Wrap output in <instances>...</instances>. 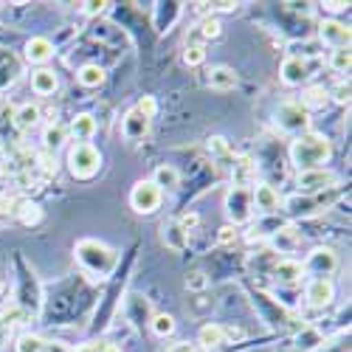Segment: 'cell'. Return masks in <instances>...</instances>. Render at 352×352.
Segmentation results:
<instances>
[{"label":"cell","mask_w":352,"mask_h":352,"mask_svg":"<svg viewBox=\"0 0 352 352\" xmlns=\"http://www.w3.org/2000/svg\"><path fill=\"white\" fill-rule=\"evenodd\" d=\"M71 352H102V344H96V341H91V344H82V346H76V349H71Z\"/></svg>","instance_id":"cell-44"},{"label":"cell","mask_w":352,"mask_h":352,"mask_svg":"<svg viewBox=\"0 0 352 352\" xmlns=\"http://www.w3.org/2000/svg\"><path fill=\"white\" fill-rule=\"evenodd\" d=\"M14 349L17 352H45V341L40 336H34V333H23L17 338V344H14Z\"/></svg>","instance_id":"cell-32"},{"label":"cell","mask_w":352,"mask_h":352,"mask_svg":"<svg viewBox=\"0 0 352 352\" xmlns=\"http://www.w3.org/2000/svg\"><path fill=\"white\" fill-rule=\"evenodd\" d=\"M333 96H336V102H349V82H341Z\"/></svg>","instance_id":"cell-42"},{"label":"cell","mask_w":352,"mask_h":352,"mask_svg":"<svg viewBox=\"0 0 352 352\" xmlns=\"http://www.w3.org/2000/svg\"><path fill=\"white\" fill-rule=\"evenodd\" d=\"M209 85L214 87V91H231L234 85H237V74H234L231 68H212L209 71Z\"/></svg>","instance_id":"cell-25"},{"label":"cell","mask_w":352,"mask_h":352,"mask_svg":"<svg viewBox=\"0 0 352 352\" xmlns=\"http://www.w3.org/2000/svg\"><path fill=\"white\" fill-rule=\"evenodd\" d=\"M23 223H37L40 220V212H37V206H32V203H23Z\"/></svg>","instance_id":"cell-40"},{"label":"cell","mask_w":352,"mask_h":352,"mask_svg":"<svg viewBox=\"0 0 352 352\" xmlns=\"http://www.w3.org/2000/svg\"><path fill=\"white\" fill-rule=\"evenodd\" d=\"M127 318L133 321L135 327L150 324V321H153V316H150V302H146L144 296H138V293L127 296Z\"/></svg>","instance_id":"cell-21"},{"label":"cell","mask_w":352,"mask_h":352,"mask_svg":"<svg viewBox=\"0 0 352 352\" xmlns=\"http://www.w3.org/2000/svg\"><path fill=\"white\" fill-rule=\"evenodd\" d=\"M102 352H122V346H116V344H102Z\"/></svg>","instance_id":"cell-47"},{"label":"cell","mask_w":352,"mask_h":352,"mask_svg":"<svg viewBox=\"0 0 352 352\" xmlns=\"http://www.w3.org/2000/svg\"><path fill=\"white\" fill-rule=\"evenodd\" d=\"M305 296H307V302L313 307H327L336 299V287H333L330 279H313L307 285V290H305Z\"/></svg>","instance_id":"cell-15"},{"label":"cell","mask_w":352,"mask_h":352,"mask_svg":"<svg viewBox=\"0 0 352 352\" xmlns=\"http://www.w3.org/2000/svg\"><path fill=\"white\" fill-rule=\"evenodd\" d=\"M254 305L262 307V313H265V318L271 321L274 327H287V321H293V316L282 305L271 302V296H265V293H254Z\"/></svg>","instance_id":"cell-13"},{"label":"cell","mask_w":352,"mask_h":352,"mask_svg":"<svg viewBox=\"0 0 352 352\" xmlns=\"http://www.w3.org/2000/svg\"><path fill=\"white\" fill-rule=\"evenodd\" d=\"M186 285L200 290V287H206V279H203V274H192V279H186Z\"/></svg>","instance_id":"cell-43"},{"label":"cell","mask_w":352,"mask_h":352,"mask_svg":"<svg viewBox=\"0 0 352 352\" xmlns=\"http://www.w3.org/2000/svg\"><path fill=\"white\" fill-rule=\"evenodd\" d=\"M195 37H200V40H214V37H220V20H217V17L200 20L197 28H195Z\"/></svg>","instance_id":"cell-33"},{"label":"cell","mask_w":352,"mask_h":352,"mask_svg":"<svg viewBox=\"0 0 352 352\" xmlns=\"http://www.w3.org/2000/svg\"><path fill=\"white\" fill-rule=\"evenodd\" d=\"M336 181H338L336 172H330V169H307V172H299V189H305V192L333 189Z\"/></svg>","instance_id":"cell-11"},{"label":"cell","mask_w":352,"mask_h":352,"mask_svg":"<svg viewBox=\"0 0 352 352\" xmlns=\"http://www.w3.org/2000/svg\"><path fill=\"white\" fill-rule=\"evenodd\" d=\"M96 299V287L87 285L85 276H68L56 282L48 293H43V318L45 324H71L74 318L85 316Z\"/></svg>","instance_id":"cell-1"},{"label":"cell","mask_w":352,"mask_h":352,"mask_svg":"<svg viewBox=\"0 0 352 352\" xmlns=\"http://www.w3.org/2000/svg\"><path fill=\"white\" fill-rule=\"evenodd\" d=\"M68 166H71V175L79 181H87L94 178L102 166V155L94 150L91 144H74L71 153H68Z\"/></svg>","instance_id":"cell-5"},{"label":"cell","mask_w":352,"mask_h":352,"mask_svg":"<svg viewBox=\"0 0 352 352\" xmlns=\"http://www.w3.org/2000/svg\"><path fill=\"white\" fill-rule=\"evenodd\" d=\"M166 352H195V346H192V344H175V346H169Z\"/></svg>","instance_id":"cell-45"},{"label":"cell","mask_w":352,"mask_h":352,"mask_svg":"<svg viewBox=\"0 0 352 352\" xmlns=\"http://www.w3.org/2000/svg\"><path fill=\"white\" fill-rule=\"evenodd\" d=\"M150 327H153V333L158 336V338H166V336H172L175 333V318L172 316H153V321H150Z\"/></svg>","instance_id":"cell-36"},{"label":"cell","mask_w":352,"mask_h":352,"mask_svg":"<svg viewBox=\"0 0 352 352\" xmlns=\"http://www.w3.org/2000/svg\"><path fill=\"white\" fill-rule=\"evenodd\" d=\"M251 203H254V209L265 212V214L279 212V195H276V189H274L271 184H259V186H254V192H251Z\"/></svg>","instance_id":"cell-16"},{"label":"cell","mask_w":352,"mask_h":352,"mask_svg":"<svg viewBox=\"0 0 352 352\" xmlns=\"http://www.w3.org/2000/svg\"><path fill=\"white\" fill-rule=\"evenodd\" d=\"M76 79L82 87H99L104 82V68L102 65H82L76 71Z\"/></svg>","instance_id":"cell-28"},{"label":"cell","mask_w":352,"mask_h":352,"mask_svg":"<svg viewBox=\"0 0 352 352\" xmlns=\"http://www.w3.org/2000/svg\"><path fill=\"white\" fill-rule=\"evenodd\" d=\"M17 271H20V290H17V307L23 313H40L43 307V287L34 276V271L17 256Z\"/></svg>","instance_id":"cell-4"},{"label":"cell","mask_w":352,"mask_h":352,"mask_svg":"<svg viewBox=\"0 0 352 352\" xmlns=\"http://www.w3.org/2000/svg\"><path fill=\"white\" fill-rule=\"evenodd\" d=\"M184 12V3H158L155 6V14H153V23H155V32H169V28L175 25V20L181 17Z\"/></svg>","instance_id":"cell-18"},{"label":"cell","mask_w":352,"mask_h":352,"mask_svg":"<svg viewBox=\"0 0 352 352\" xmlns=\"http://www.w3.org/2000/svg\"><path fill=\"white\" fill-rule=\"evenodd\" d=\"M146 133H150V119H146L144 113H138L135 107L122 119V135L127 141H141Z\"/></svg>","instance_id":"cell-14"},{"label":"cell","mask_w":352,"mask_h":352,"mask_svg":"<svg viewBox=\"0 0 352 352\" xmlns=\"http://www.w3.org/2000/svg\"><path fill=\"white\" fill-rule=\"evenodd\" d=\"M94 37L96 40H102V43H119V40H124V32H122V28H116V25H110V23H96L94 25Z\"/></svg>","instance_id":"cell-34"},{"label":"cell","mask_w":352,"mask_h":352,"mask_svg":"<svg viewBox=\"0 0 352 352\" xmlns=\"http://www.w3.org/2000/svg\"><path fill=\"white\" fill-rule=\"evenodd\" d=\"M271 274L279 285H296L305 271H302V262H296V259H279Z\"/></svg>","instance_id":"cell-20"},{"label":"cell","mask_w":352,"mask_h":352,"mask_svg":"<svg viewBox=\"0 0 352 352\" xmlns=\"http://www.w3.org/2000/svg\"><path fill=\"white\" fill-rule=\"evenodd\" d=\"M54 56V43L45 40V37H32L25 43V60L34 63V65H43Z\"/></svg>","instance_id":"cell-19"},{"label":"cell","mask_w":352,"mask_h":352,"mask_svg":"<svg viewBox=\"0 0 352 352\" xmlns=\"http://www.w3.org/2000/svg\"><path fill=\"white\" fill-rule=\"evenodd\" d=\"M231 178H234V189H248L256 178V164L251 158H237L231 164Z\"/></svg>","instance_id":"cell-17"},{"label":"cell","mask_w":352,"mask_h":352,"mask_svg":"<svg viewBox=\"0 0 352 352\" xmlns=\"http://www.w3.org/2000/svg\"><path fill=\"white\" fill-rule=\"evenodd\" d=\"M6 338H9V330H6L3 324H0V346H3V344H6Z\"/></svg>","instance_id":"cell-48"},{"label":"cell","mask_w":352,"mask_h":352,"mask_svg":"<svg viewBox=\"0 0 352 352\" xmlns=\"http://www.w3.org/2000/svg\"><path fill=\"white\" fill-rule=\"evenodd\" d=\"M330 102V91H324V87H310V91H305L302 96V107L310 113V110H318V107H324Z\"/></svg>","instance_id":"cell-29"},{"label":"cell","mask_w":352,"mask_h":352,"mask_svg":"<svg viewBox=\"0 0 352 352\" xmlns=\"http://www.w3.org/2000/svg\"><path fill=\"white\" fill-rule=\"evenodd\" d=\"M330 153L333 146L324 135L318 133H307V135H299L290 146V158L293 164L299 166V172H307V169H324V164L330 161Z\"/></svg>","instance_id":"cell-3"},{"label":"cell","mask_w":352,"mask_h":352,"mask_svg":"<svg viewBox=\"0 0 352 352\" xmlns=\"http://www.w3.org/2000/svg\"><path fill=\"white\" fill-rule=\"evenodd\" d=\"M274 243H276V248H279V254H290L293 248L299 245V231L296 228H276V234H274Z\"/></svg>","instance_id":"cell-27"},{"label":"cell","mask_w":352,"mask_h":352,"mask_svg":"<svg viewBox=\"0 0 352 352\" xmlns=\"http://www.w3.org/2000/svg\"><path fill=\"white\" fill-rule=\"evenodd\" d=\"M135 110H138V113H144L146 119H153V116H155V102H153L150 96H144V99L135 104Z\"/></svg>","instance_id":"cell-39"},{"label":"cell","mask_w":352,"mask_h":352,"mask_svg":"<svg viewBox=\"0 0 352 352\" xmlns=\"http://www.w3.org/2000/svg\"><path fill=\"white\" fill-rule=\"evenodd\" d=\"M318 40L330 48H349V28L338 20H324L318 25Z\"/></svg>","instance_id":"cell-12"},{"label":"cell","mask_w":352,"mask_h":352,"mask_svg":"<svg viewBox=\"0 0 352 352\" xmlns=\"http://www.w3.org/2000/svg\"><path fill=\"white\" fill-rule=\"evenodd\" d=\"M14 124H17V130H23V133L34 130V127L40 124V107H34V104L17 107V110H14Z\"/></svg>","instance_id":"cell-23"},{"label":"cell","mask_w":352,"mask_h":352,"mask_svg":"<svg viewBox=\"0 0 352 352\" xmlns=\"http://www.w3.org/2000/svg\"><path fill=\"white\" fill-rule=\"evenodd\" d=\"M153 184H155L161 192H164V189H178V186H181V175H178V169H175V166H158Z\"/></svg>","instance_id":"cell-26"},{"label":"cell","mask_w":352,"mask_h":352,"mask_svg":"<svg viewBox=\"0 0 352 352\" xmlns=\"http://www.w3.org/2000/svg\"><path fill=\"white\" fill-rule=\"evenodd\" d=\"M276 127L290 135H302L310 127V113L299 102H285L276 107Z\"/></svg>","instance_id":"cell-6"},{"label":"cell","mask_w":352,"mask_h":352,"mask_svg":"<svg viewBox=\"0 0 352 352\" xmlns=\"http://www.w3.org/2000/svg\"><path fill=\"white\" fill-rule=\"evenodd\" d=\"M226 212L234 226H243L254 217V203H251V189H231L226 197Z\"/></svg>","instance_id":"cell-8"},{"label":"cell","mask_w":352,"mask_h":352,"mask_svg":"<svg viewBox=\"0 0 352 352\" xmlns=\"http://www.w3.org/2000/svg\"><path fill=\"white\" fill-rule=\"evenodd\" d=\"M56 76H54V71H48V68H40V71H34L32 74V87H34V94H40V96H51L54 91H56Z\"/></svg>","instance_id":"cell-24"},{"label":"cell","mask_w":352,"mask_h":352,"mask_svg":"<svg viewBox=\"0 0 352 352\" xmlns=\"http://www.w3.org/2000/svg\"><path fill=\"white\" fill-rule=\"evenodd\" d=\"M336 265H338V259H336V254H333L330 248H316V251L307 256V262L302 265V271H305V274H313L316 279H327V276L336 271Z\"/></svg>","instance_id":"cell-10"},{"label":"cell","mask_w":352,"mask_h":352,"mask_svg":"<svg viewBox=\"0 0 352 352\" xmlns=\"http://www.w3.org/2000/svg\"><path fill=\"white\" fill-rule=\"evenodd\" d=\"M161 200H164V192L153 181H138L130 192V206L138 214H153L161 206Z\"/></svg>","instance_id":"cell-7"},{"label":"cell","mask_w":352,"mask_h":352,"mask_svg":"<svg viewBox=\"0 0 352 352\" xmlns=\"http://www.w3.org/2000/svg\"><path fill=\"white\" fill-rule=\"evenodd\" d=\"M226 341V333H223V327L220 324H206L200 330V344L206 346V349H212V346H220Z\"/></svg>","instance_id":"cell-31"},{"label":"cell","mask_w":352,"mask_h":352,"mask_svg":"<svg viewBox=\"0 0 352 352\" xmlns=\"http://www.w3.org/2000/svg\"><path fill=\"white\" fill-rule=\"evenodd\" d=\"M104 6H110V3H102V0H99V3H82V12L85 14H102Z\"/></svg>","instance_id":"cell-41"},{"label":"cell","mask_w":352,"mask_h":352,"mask_svg":"<svg viewBox=\"0 0 352 352\" xmlns=\"http://www.w3.org/2000/svg\"><path fill=\"white\" fill-rule=\"evenodd\" d=\"M74 256L79 262V268L85 276H94V279H104L116 271L119 265V254L113 248H107L99 240H79L74 245Z\"/></svg>","instance_id":"cell-2"},{"label":"cell","mask_w":352,"mask_h":352,"mask_svg":"<svg viewBox=\"0 0 352 352\" xmlns=\"http://www.w3.org/2000/svg\"><path fill=\"white\" fill-rule=\"evenodd\" d=\"M71 135L76 138V144H87L96 135V119L94 116H87V113L76 116V119L71 122Z\"/></svg>","instance_id":"cell-22"},{"label":"cell","mask_w":352,"mask_h":352,"mask_svg":"<svg viewBox=\"0 0 352 352\" xmlns=\"http://www.w3.org/2000/svg\"><path fill=\"white\" fill-rule=\"evenodd\" d=\"M349 63H352V56H349V48H336L333 56H330V68L336 74H346L349 71Z\"/></svg>","instance_id":"cell-37"},{"label":"cell","mask_w":352,"mask_h":352,"mask_svg":"<svg viewBox=\"0 0 352 352\" xmlns=\"http://www.w3.org/2000/svg\"><path fill=\"white\" fill-rule=\"evenodd\" d=\"M316 68H318V60H310V56H287L282 63V82L285 85H302L313 76Z\"/></svg>","instance_id":"cell-9"},{"label":"cell","mask_w":352,"mask_h":352,"mask_svg":"<svg viewBox=\"0 0 352 352\" xmlns=\"http://www.w3.org/2000/svg\"><path fill=\"white\" fill-rule=\"evenodd\" d=\"M17 74H20V68H17V63L12 60V56H0V91L3 87H9L14 79H17Z\"/></svg>","instance_id":"cell-30"},{"label":"cell","mask_w":352,"mask_h":352,"mask_svg":"<svg viewBox=\"0 0 352 352\" xmlns=\"http://www.w3.org/2000/svg\"><path fill=\"white\" fill-rule=\"evenodd\" d=\"M43 141H45V150H60L63 141H65V127H63V124H51V127H45Z\"/></svg>","instance_id":"cell-35"},{"label":"cell","mask_w":352,"mask_h":352,"mask_svg":"<svg viewBox=\"0 0 352 352\" xmlns=\"http://www.w3.org/2000/svg\"><path fill=\"white\" fill-rule=\"evenodd\" d=\"M203 60H206V51H203V45H186V51H184V63H186L189 68L200 65Z\"/></svg>","instance_id":"cell-38"},{"label":"cell","mask_w":352,"mask_h":352,"mask_svg":"<svg viewBox=\"0 0 352 352\" xmlns=\"http://www.w3.org/2000/svg\"><path fill=\"white\" fill-rule=\"evenodd\" d=\"M234 237V228H223V234H220V243H228Z\"/></svg>","instance_id":"cell-46"}]
</instances>
